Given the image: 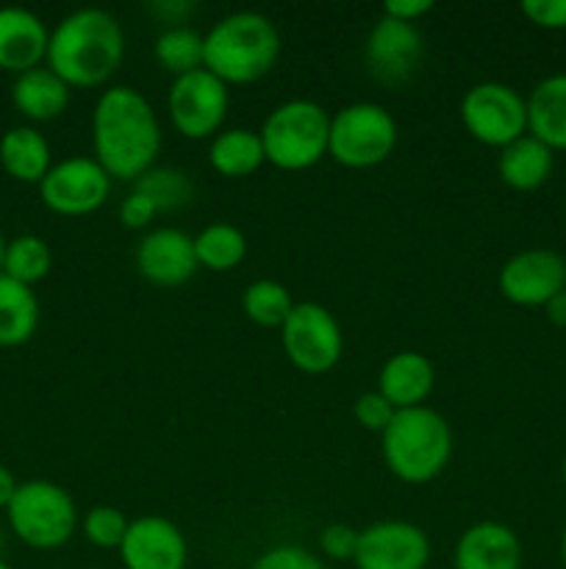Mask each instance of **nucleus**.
Wrapping results in <instances>:
<instances>
[{
  "label": "nucleus",
  "instance_id": "393cba45",
  "mask_svg": "<svg viewBox=\"0 0 566 569\" xmlns=\"http://www.w3.org/2000/svg\"><path fill=\"white\" fill-rule=\"evenodd\" d=\"M209 161L225 178L253 176L266 161L259 131H250V128H228V131H220L211 139Z\"/></svg>",
  "mask_w": 566,
  "mask_h": 569
},
{
  "label": "nucleus",
  "instance_id": "dca6fc26",
  "mask_svg": "<svg viewBox=\"0 0 566 569\" xmlns=\"http://www.w3.org/2000/svg\"><path fill=\"white\" fill-rule=\"evenodd\" d=\"M137 270L153 287H183L200 270L198 256H194V239L178 228H155L139 242Z\"/></svg>",
  "mask_w": 566,
  "mask_h": 569
},
{
  "label": "nucleus",
  "instance_id": "6ab92c4d",
  "mask_svg": "<svg viewBox=\"0 0 566 569\" xmlns=\"http://www.w3.org/2000/svg\"><path fill=\"white\" fill-rule=\"evenodd\" d=\"M436 383V370H433L431 359L416 350H403L386 359L377 376V392L388 400L397 411L416 409L425 406L427 395L433 392Z\"/></svg>",
  "mask_w": 566,
  "mask_h": 569
},
{
  "label": "nucleus",
  "instance_id": "aec40b11",
  "mask_svg": "<svg viewBox=\"0 0 566 569\" xmlns=\"http://www.w3.org/2000/svg\"><path fill=\"white\" fill-rule=\"evenodd\" d=\"M11 103H14V109L26 120L50 122L67 111L70 87L48 64L33 67V70L14 78V83H11Z\"/></svg>",
  "mask_w": 566,
  "mask_h": 569
},
{
  "label": "nucleus",
  "instance_id": "ddd939ff",
  "mask_svg": "<svg viewBox=\"0 0 566 569\" xmlns=\"http://www.w3.org/2000/svg\"><path fill=\"white\" fill-rule=\"evenodd\" d=\"M499 292L516 306H547L566 289V261L553 250H522L499 270Z\"/></svg>",
  "mask_w": 566,
  "mask_h": 569
},
{
  "label": "nucleus",
  "instance_id": "f03ea898",
  "mask_svg": "<svg viewBox=\"0 0 566 569\" xmlns=\"http://www.w3.org/2000/svg\"><path fill=\"white\" fill-rule=\"evenodd\" d=\"M125 33L105 9H78L50 31L44 64L70 89L103 87L122 64Z\"/></svg>",
  "mask_w": 566,
  "mask_h": 569
},
{
  "label": "nucleus",
  "instance_id": "4468645a",
  "mask_svg": "<svg viewBox=\"0 0 566 569\" xmlns=\"http://www.w3.org/2000/svg\"><path fill=\"white\" fill-rule=\"evenodd\" d=\"M422 56H425V42L420 28L386 14L372 26L364 44L366 67L377 81L386 83L408 81L422 64Z\"/></svg>",
  "mask_w": 566,
  "mask_h": 569
},
{
  "label": "nucleus",
  "instance_id": "7c9ffc66",
  "mask_svg": "<svg viewBox=\"0 0 566 569\" xmlns=\"http://www.w3.org/2000/svg\"><path fill=\"white\" fill-rule=\"evenodd\" d=\"M128 517L117 506H92L83 517V537L103 550H120L128 533Z\"/></svg>",
  "mask_w": 566,
  "mask_h": 569
},
{
  "label": "nucleus",
  "instance_id": "9b49d317",
  "mask_svg": "<svg viewBox=\"0 0 566 569\" xmlns=\"http://www.w3.org/2000/svg\"><path fill=\"white\" fill-rule=\"evenodd\" d=\"M111 194V178L87 156H72L50 167L39 183V198L53 214L87 217L98 211Z\"/></svg>",
  "mask_w": 566,
  "mask_h": 569
},
{
  "label": "nucleus",
  "instance_id": "cd10ccee",
  "mask_svg": "<svg viewBox=\"0 0 566 569\" xmlns=\"http://www.w3.org/2000/svg\"><path fill=\"white\" fill-rule=\"evenodd\" d=\"M53 267V253H50L48 242L33 233H22V237L6 242V259H3V276L14 278V281L33 287L42 281Z\"/></svg>",
  "mask_w": 566,
  "mask_h": 569
},
{
  "label": "nucleus",
  "instance_id": "39448f33",
  "mask_svg": "<svg viewBox=\"0 0 566 569\" xmlns=\"http://www.w3.org/2000/svg\"><path fill=\"white\" fill-rule=\"evenodd\" d=\"M259 137L272 167L286 172L309 170L327 156L331 114L314 100H286L270 111Z\"/></svg>",
  "mask_w": 566,
  "mask_h": 569
},
{
  "label": "nucleus",
  "instance_id": "6e6552de",
  "mask_svg": "<svg viewBox=\"0 0 566 569\" xmlns=\"http://www.w3.org/2000/svg\"><path fill=\"white\" fill-rule=\"evenodd\" d=\"M461 122L472 139L503 150L527 133V100L508 83H475L461 100Z\"/></svg>",
  "mask_w": 566,
  "mask_h": 569
},
{
  "label": "nucleus",
  "instance_id": "4c0bfd02",
  "mask_svg": "<svg viewBox=\"0 0 566 569\" xmlns=\"http://www.w3.org/2000/svg\"><path fill=\"white\" fill-rule=\"evenodd\" d=\"M17 487H20V483H17L14 472H11L9 467L0 465V509H3V511L9 509L11 498L17 495Z\"/></svg>",
  "mask_w": 566,
  "mask_h": 569
},
{
  "label": "nucleus",
  "instance_id": "4be33fe9",
  "mask_svg": "<svg viewBox=\"0 0 566 569\" xmlns=\"http://www.w3.org/2000/svg\"><path fill=\"white\" fill-rule=\"evenodd\" d=\"M0 167L6 176L20 183H42L48 176L53 159H50V144L37 128L14 126L0 139Z\"/></svg>",
  "mask_w": 566,
  "mask_h": 569
},
{
  "label": "nucleus",
  "instance_id": "f3484780",
  "mask_svg": "<svg viewBox=\"0 0 566 569\" xmlns=\"http://www.w3.org/2000/svg\"><path fill=\"white\" fill-rule=\"evenodd\" d=\"M50 31L33 11L20 6H3L0 9V70L22 72L42 67L48 59Z\"/></svg>",
  "mask_w": 566,
  "mask_h": 569
},
{
  "label": "nucleus",
  "instance_id": "9d476101",
  "mask_svg": "<svg viewBox=\"0 0 566 569\" xmlns=\"http://www.w3.org/2000/svg\"><path fill=\"white\" fill-rule=\"evenodd\" d=\"M228 87L205 67L172 81L166 109L175 131L186 139H214L228 117Z\"/></svg>",
  "mask_w": 566,
  "mask_h": 569
},
{
  "label": "nucleus",
  "instance_id": "5701e85b",
  "mask_svg": "<svg viewBox=\"0 0 566 569\" xmlns=\"http://www.w3.org/2000/svg\"><path fill=\"white\" fill-rule=\"evenodd\" d=\"M497 172L505 187L516 189V192H533V189L544 187L549 172H553V150L538 142L536 137L525 133L508 148L499 150Z\"/></svg>",
  "mask_w": 566,
  "mask_h": 569
},
{
  "label": "nucleus",
  "instance_id": "412c9836",
  "mask_svg": "<svg viewBox=\"0 0 566 569\" xmlns=\"http://www.w3.org/2000/svg\"><path fill=\"white\" fill-rule=\"evenodd\" d=\"M527 131L549 150H566V72L533 87L527 98Z\"/></svg>",
  "mask_w": 566,
  "mask_h": 569
},
{
  "label": "nucleus",
  "instance_id": "423d86ee",
  "mask_svg": "<svg viewBox=\"0 0 566 569\" xmlns=\"http://www.w3.org/2000/svg\"><path fill=\"white\" fill-rule=\"evenodd\" d=\"M9 528L22 545L33 550H59L72 539L78 528L75 500L53 481H26L11 498Z\"/></svg>",
  "mask_w": 566,
  "mask_h": 569
},
{
  "label": "nucleus",
  "instance_id": "c85d7f7f",
  "mask_svg": "<svg viewBox=\"0 0 566 569\" xmlns=\"http://www.w3.org/2000/svg\"><path fill=\"white\" fill-rule=\"evenodd\" d=\"M242 309L255 326L261 328H281L286 317L292 315L294 300L281 281L272 278H259L250 283L242 295Z\"/></svg>",
  "mask_w": 566,
  "mask_h": 569
},
{
  "label": "nucleus",
  "instance_id": "c03bdc74",
  "mask_svg": "<svg viewBox=\"0 0 566 569\" xmlns=\"http://www.w3.org/2000/svg\"><path fill=\"white\" fill-rule=\"evenodd\" d=\"M0 550H3V528H0Z\"/></svg>",
  "mask_w": 566,
  "mask_h": 569
},
{
  "label": "nucleus",
  "instance_id": "37998d69",
  "mask_svg": "<svg viewBox=\"0 0 566 569\" xmlns=\"http://www.w3.org/2000/svg\"><path fill=\"white\" fill-rule=\"evenodd\" d=\"M560 476H564V483H566V456H564V467H560Z\"/></svg>",
  "mask_w": 566,
  "mask_h": 569
},
{
  "label": "nucleus",
  "instance_id": "f8f14e48",
  "mask_svg": "<svg viewBox=\"0 0 566 569\" xmlns=\"http://www.w3.org/2000/svg\"><path fill=\"white\" fill-rule=\"evenodd\" d=\"M427 561L431 539L414 522L383 520L358 531L355 569H425Z\"/></svg>",
  "mask_w": 566,
  "mask_h": 569
},
{
  "label": "nucleus",
  "instance_id": "20e7f679",
  "mask_svg": "<svg viewBox=\"0 0 566 569\" xmlns=\"http://www.w3.org/2000/svg\"><path fill=\"white\" fill-rule=\"evenodd\" d=\"M383 461L403 483H427L444 472L453 456V431L438 411L427 406L403 409L381 433Z\"/></svg>",
  "mask_w": 566,
  "mask_h": 569
},
{
  "label": "nucleus",
  "instance_id": "f257e3e1",
  "mask_svg": "<svg viewBox=\"0 0 566 569\" xmlns=\"http://www.w3.org/2000/svg\"><path fill=\"white\" fill-rule=\"evenodd\" d=\"M94 161L111 181L137 183L161 153V126L139 89L109 87L92 114Z\"/></svg>",
  "mask_w": 566,
  "mask_h": 569
},
{
  "label": "nucleus",
  "instance_id": "a211bd4d",
  "mask_svg": "<svg viewBox=\"0 0 566 569\" xmlns=\"http://www.w3.org/2000/svg\"><path fill=\"white\" fill-rule=\"evenodd\" d=\"M455 569H519L522 545L508 526L494 520L475 522L458 537L453 550Z\"/></svg>",
  "mask_w": 566,
  "mask_h": 569
},
{
  "label": "nucleus",
  "instance_id": "79ce46f5",
  "mask_svg": "<svg viewBox=\"0 0 566 569\" xmlns=\"http://www.w3.org/2000/svg\"><path fill=\"white\" fill-rule=\"evenodd\" d=\"M0 569H14V567H11L9 561H3V559H0Z\"/></svg>",
  "mask_w": 566,
  "mask_h": 569
},
{
  "label": "nucleus",
  "instance_id": "1a4fd4ad",
  "mask_svg": "<svg viewBox=\"0 0 566 569\" xmlns=\"http://www.w3.org/2000/svg\"><path fill=\"white\" fill-rule=\"evenodd\" d=\"M281 342L289 361L305 376H322L342 359L344 339L336 317L322 303H294L281 326Z\"/></svg>",
  "mask_w": 566,
  "mask_h": 569
},
{
  "label": "nucleus",
  "instance_id": "7ed1b4c3",
  "mask_svg": "<svg viewBox=\"0 0 566 569\" xmlns=\"http://www.w3.org/2000/svg\"><path fill=\"white\" fill-rule=\"evenodd\" d=\"M281 33L259 11H233L203 33V67L222 83H253L275 67Z\"/></svg>",
  "mask_w": 566,
  "mask_h": 569
},
{
  "label": "nucleus",
  "instance_id": "ea45409f",
  "mask_svg": "<svg viewBox=\"0 0 566 569\" xmlns=\"http://www.w3.org/2000/svg\"><path fill=\"white\" fill-rule=\"evenodd\" d=\"M3 259H6V239L0 233V272H3Z\"/></svg>",
  "mask_w": 566,
  "mask_h": 569
},
{
  "label": "nucleus",
  "instance_id": "58836bf2",
  "mask_svg": "<svg viewBox=\"0 0 566 569\" xmlns=\"http://www.w3.org/2000/svg\"><path fill=\"white\" fill-rule=\"evenodd\" d=\"M544 309H547V317H549V322H553V326L566 328V289H564V292L555 295V298L549 300Z\"/></svg>",
  "mask_w": 566,
  "mask_h": 569
},
{
  "label": "nucleus",
  "instance_id": "bb28decb",
  "mask_svg": "<svg viewBox=\"0 0 566 569\" xmlns=\"http://www.w3.org/2000/svg\"><path fill=\"white\" fill-rule=\"evenodd\" d=\"M153 53L170 76H189L203 67V33L189 26H170L155 39Z\"/></svg>",
  "mask_w": 566,
  "mask_h": 569
},
{
  "label": "nucleus",
  "instance_id": "473e14b6",
  "mask_svg": "<svg viewBox=\"0 0 566 569\" xmlns=\"http://www.w3.org/2000/svg\"><path fill=\"white\" fill-rule=\"evenodd\" d=\"M355 420H358L361 428L372 433H383L388 428V422L394 420L397 409L383 398L381 392H364L358 400H355Z\"/></svg>",
  "mask_w": 566,
  "mask_h": 569
},
{
  "label": "nucleus",
  "instance_id": "c756f323",
  "mask_svg": "<svg viewBox=\"0 0 566 569\" xmlns=\"http://www.w3.org/2000/svg\"><path fill=\"white\" fill-rule=\"evenodd\" d=\"M133 189L142 192L144 198L153 200L159 214L183 209V206L192 200V192H194L186 172L172 170V167H153V170H148L137 183H133Z\"/></svg>",
  "mask_w": 566,
  "mask_h": 569
},
{
  "label": "nucleus",
  "instance_id": "2eb2a0df",
  "mask_svg": "<svg viewBox=\"0 0 566 569\" xmlns=\"http://www.w3.org/2000/svg\"><path fill=\"white\" fill-rule=\"evenodd\" d=\"M117 553L125 569H186L189 545L175 522L150 515L131 520Z\"/></svg>",
  "mask_w": 566,
  "mask_h": 569
},
{
  "label": "nucleus",
  "instance_id": "0eeeda50",
  "mask_svg": "<svg viewBox=\"0 0 566 569\" xmlns=\"http://www.w3.org/2000/svg\"><path fill=\"white\" fill-rule=\"evenodd\" d=\"M397 148V122L381 103H350L331 117L327 156L350 170H366L388 159Z\"/></svg>",
  "mask_w": 566,
  "mask_h": 569
},
{
  "label": "nucleus",
  "instance_id": "f704fd0d",
  "mask_svg": "<svg viewBox=\"0 0 566 569\" xmlns=\"http://www.w3.org/2000/svg\"><path fill=\"white\" fill-rule=\"evenodd\" d=\"M522 14L538 28L564 31L566 28V0H522Z\"/></svg>",
  "mask_w": 566,
  "mask_h": 569
},
{
  "label": "nucleus",
  "instance_id": "2f4dec72",
  "mask_svg": "<svg viewBox=\"0 0 566 569\" xmlns=\"http://www.w3.org/2000/svg\"><path fill=\"white\" fill-rule=\"evenodd\" d=\"M250 569H327V565L300 545H275L264 550Z\"/></svg>",
  "mask_w": 566,
  "mask_h": 569
},
{
  "label": "nucleus",
  "instance_id": "72a5a7b5",
  "mask_svg": "<svg viewBox=\"0 0 566 569\" xmlns=\"http://www.w3.org/2000/svg\"><path fill=\"white\" fill-rule=\"evenodd\" d=\"M355 548H358V531L344 522H333V526L320 531V553L331 561H353Z\"/></svg>",
  "mask_w": 566,
  "mask_h": 569
},
{
  "label": "nucleus",
  "instance_id": "e433bc0d",
  "mask_svg": "<svg viewBox=\"0 0 566 569\" xmlns=\"http://www.w3.org/2000/svg\"><path fill=\"white\" fill-rule=\"evenodd\" d=\"M431 9L433 0H386V3H383V14L394 17V20L411 22V26Z\"/></svg>",
  "mask_w": 566,
  "mask_h": 569
},
{
  "label": "nucleus",
  "instance_id": "c9c22d12",
  "mask_svg": "<svg viewBox=\"0 0 566 569\" xmlns=\"http://www.w3.org/2000/svg\"><path fill=\"white\" fill-rule=\"evenodd\" d=\"M155 217H159V209L153 206V200L144 198L137 189H131V194L120 203V222L125 228H131V231L148 228Z\"/></svg>",
  "mask_w": 566,
  "mask_h": 569
},
{
  "label": "nucleus",
  "instance_id": "a878e982",
  "mask_svg": "<svg viewBox=\"0 0 566 569\" xmlns=\"http://www.w3.org/2000/svg\"><path fill=\"white\" fill-rule=\"evenodd\" d=\"M247 253V239L231 222H211L194 237V256L198 267L211 272H231L242 264Z\"/></svg>",
  "mask_w": 566,
  "mask_h": 569
},
{
  "label": "nucleus",
  "instance_id": "b1692460",
  "mask_svg": "<svg viewBox=\"0 0 566 569\" xmlns=\"http://www.w3.org/2000/svg\"><path fill=\"white\" fill-rule=\"evenodd\" d=\"M39 300L31 287L0 272V348H20L37 333Z\"/></svg>",
  "mask_w": 566,
  "mask_h": 569
},
{
  "label": "nucleus",
  "instance_id": "a19ab883",
  "mask_svg": "<svg viewBox=\"0 0 566 569\" xmlns=\"http://www.w3.org/2000/svg\"><path fill=\"white\" fill-rule=\"evenodd\" d=\"M560 561L566 567V528H564V537H560Z\"/></svg>",
  "mask_w": 566,
  "mask_h": 569
}]
</instances>
